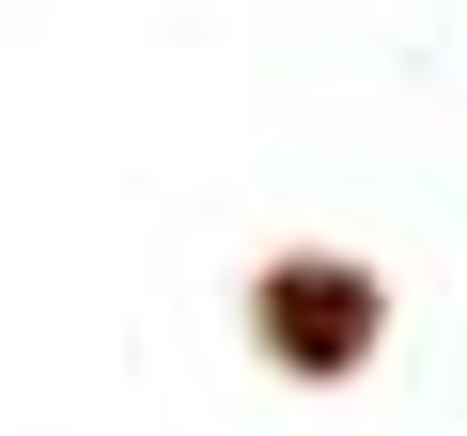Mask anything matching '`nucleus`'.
<instances>
[{"label":"nucleus","instance_id":"nucleus-1","mask_svg":"<svg viewBox=\"0 0 467 436\" xmlns=\"http://www.w3.org/2000/svg\"><path fill=\"white\" fill-rule=\"evenodd\" d=\"M265 327L296 343V374H343V358H358V327H374V296H358V281H327V265H296V281L265 296Z\"/></svg>","mask_w":467,"mask_h":436}]
</instances>
